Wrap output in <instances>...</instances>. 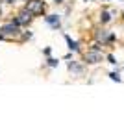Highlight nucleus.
I'll return each mask as SVG.
<instances>
[{"label":"nucleus","instance_id":"obj_13","mask_svg":"<svg viewBox=\"0 0 124 122\" xmlns=\"http://www.w3.org/2000/svg\"><path fill=\"white\" fill-rule=\"evenodd\" d=\"M106 57H108V61L111 63V65H117V59H115V56H113V54H108Z\"/></svg>","mask_w":124,"mask_h":122},{"label":"nucleus","instance_id":"obj_1","mask_svg":"<svg viewBox=\"0 0 124 122\" xmlns=\"http://www.w3.org/2000/svg\"><path fill=\"white\" fill-rule=\"evenodd\" d=\"M104 57H106V56H104V45H102V43H98V41H94L93 45L87 48V52H82V61L87 67L102 63Z\"/></svg>","mask_w":124,"mask_h":122},{"label":"nucleus","instance_id":"obj_3","mask_svg":"<svg viewBox=\"0 0 124 122\" xmlns=\"http://www.w3.org/2000/svg\"><path fill=\"white\" fill-rule=\"evenodd\" d=\"M93 39L102 43L104 46H113L115 41H117V35H115V31L108 30V28H104V26H96L93 30Z\"/></svg>","mask_w":124,"mask_h":122},{"label":"nucleus","instance_id":"obj_2","mask_svg":"<svg viewBox=\"0 0 124 122\" xmlns=\"http://www.w3.org/2000/svg\"><path fill=\"white\" fill-rule=\"evenodd\" d=\"M21 31H22V28L17 24L13 19L6 20L4 24L0 26V35H2L4 41H17L19 35H21Z\"/></svg>","mask_w":124,"mask_h":122},{"label":"nucleus","instance_id":"obj_7","mask_svg":"<svg viewBox=\"0 0 124 122\" xmlns=\"http://www.w3.org/2000/svg\"><path fill=\"white\" fill-rule=\"evenodd\" d=\"M43 19H45V22L50 26L52 30H59V28H61V17H59V15L50 13V15H45Z\"/></svg>","mask_w":124,"mask_h":122},{"label":"nucleus","instance_id":"obj_8","mask_svg":"<svg viewBox=\"0 0 124 122\" xmlns=\"http://www.w3.org/2000/svg\"><path fill=\"white\" fill-rule=\"evenodd\" d=\"M113 20V17H111V11L109 9H102L100 11V17H98V22H100V26H106V24H109Z\"/></svg>","mask_w":124,"mask_h":122},{"label":"nucleus","instance_id":"obj_12","mask_svg":"<svg viewBox=\"0 0 124 122\" xmlns=\"http://www.w3.org/2000/svg\"><path fill=\"white\" fill-rule=\"evenodd\" d=\"M109 78L115 81H120V76H119V72H109Z\"/></svg>","mask_w":124,"mask_h":122},{"label":"nucleus","instance_id":"obj_14","mask_svg":"<svg viewBox=\"0 0 124 122\" xmlns=\"http://www.w3.org/2000/svg\"><path fill=\"white\" fill-rule=\"evenodd\" d=\"M2 4H6V6H15L17 0H2Z\"/></svg>","mask_w":124,"mask_h":122},{"label":"nucleus","instance_id":"obj_9","mask_svg":"<svg viewBox=\"0 0 124 122\" xmlns=\"http://www.w3.org/2000/svg\"><path fill=\"white\" fill-rule=\"evenodd\" d=\"M65 41H67L69 48H70V52H82V48H80V43L78 41H72L69 35H65Z\"/></svg>","mask_w":124,"mask_h":122},{"label":"nucleus","instance_id":"obj_16","mask_svg":"<svg viewBox=\"0 0 124 122\" xmlns=\"http://www.w3.org/2000/svg\"><path fill=\"white\" fill-rule=\"evenodd\" d=\"M54 4H63V0H54Z\"/></svg>","mask_w":124,"mask_h":122},{"label":"nucleus","instance_id":"obj_6","mask_svg":"<svg viewBox=\"0 0 124 122\" xmlns=\"http://www.w3.org/2000/svg\"><path fill=\"white\" fill-rule=\"evenodd\" d=\"M85 67H87V65H85L83 61H69L67 69H69V72H70L72 76H83Z\"/></svg>","mask_w":124,"mask_h":122},{"label":"nucleus","instance_id":"obj_4","mask_svg":"<svg viewBox=\"0 0 124 122\" xmlns=\"http://www.w3.org/2000/svg\"><path fill=\"white\" fill-rule=\"evenodd\" d=\"M13 20H15L17 24L21 26V28H28V26L35 20V17H33V13H31L30 9H26L24 6H22L21 9L15 13V17H13Z\"/></svg>","mask_w":124,"mask_h":122},{"label":"nucleus","instance_id":"obj_10","mask_svg":"<svg viewBox=\"0 0 124 122\" xmlns=\"http://www.w3.org/2000/svg\"><path fill=\"white\" fill-rule=\"evenodd\" d=\"M31 37H33V33H31L30 30H22L21 35H19V39H17V43H19V45H22V43H26V41H30Z\"/></svg>","mask_w":124,"mask_h":122},{"label":"nucleus","instance_id":"obj_5","mask_svg":"<svg viewBox=\"0 0 124 122\" xmlns=\"http://www.w3.org/2000/svg\"><path fill=\"white\" fill-rule=\"evenodd\" d=\"M26 9H30L33 17H45L46 15V2L45 0H26Z\"/></svg>","mask_w":124,"mask_h":122},{"label":"nucleus","instance_id":"obj_15","mask_svg":"<svg viewBox=\"0 0 124 122\" xmlns=\"http://www.w3.org/2000/svg\"><path fill=\"white\" fill-rule=\"evenodd\" d=\"M4 19V9H2V0H0V20Z\"/></svg>","mask_w":124,"mask_h":122},{"label":"nucleus","instance_id":"obj_11","mask_svg":"<svg viewBox=\"0 0 124 122\" xmlns=\"http://www.w3.org/2000/svg\"><path fill=\"white\" fill-rule=\"evenodd\" d=\"M57 63H59V61H57V59H54V57H48V59H46V65H48V67H52V69H56V67H57Z\"/></svg>","mask_w":124,"mask_h":122}]
</instances>
